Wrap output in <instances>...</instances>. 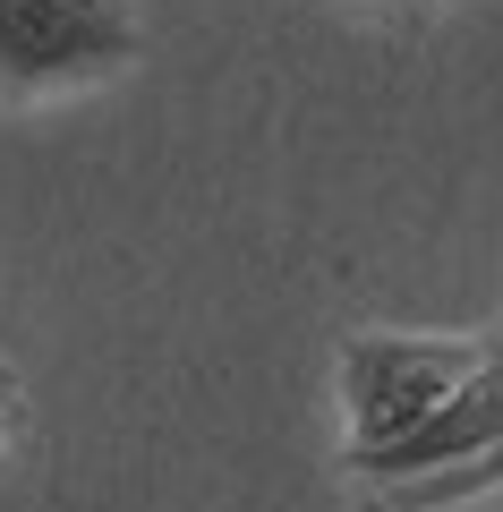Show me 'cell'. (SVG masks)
<instances>
[{
    "label": "cell",
    "instance_id": "1",
    "mask_svg": "<svg viewBox=\"0 0 503 512\" xmlns=\"http://www.w3.org/2000/svg\"><path fill=\"white\" fill-rule=\"evenodd\" d=\"M145 60L128 0H0V103L103 86Z\"/></svg>",
    "mask_w": 503,
    "mask_h": 512
},
{
    "label": "cell",
    "instance_id": "2",
    "mask_svg": "<svg viewBox=\"0 0 503 512\" xmlns=\"http://www.w3.org/2000/svg\"><path fill=\"white\" fill-rule=\"evenodd\" d=\"M486 359V333H393L367 325L342 342V410H350V470L410 436L452 384Z\"/></svg>",
    "mask_w": 503,
    "mask_h": 512
},
{
    "label": "cell",
    "instance_id": "3",
    "mask_svg": "<svg viewBox=\"0 0 503 512\" xmlns=\"http://www.w3.org/2000/svg\"><path fill=\"white\" fill-rule=\"evenodd\" d=\"M495 444H503V333H486V359L452 384L410 436H393L384 453H367L359 478H367V487H384V478H418V470H444V461L495 453Z\"/></svg>",
    "mask_w": 503,
    "mask_h": 512
},
{
    "label": "cell",
    "instance_id": "4",
    "mask_svg": "<svg viewBox=\"0 0 503 512\" xmlns=\"http://www.w3.org/2000/svg\"><path fill=\"white\" fill-rule=\"evenodd\" d=\"M26 436V384H18V367L0 359V453Z\"/></svg>",
    "mask_w": 503,
    "mask_h": 512
}]
</instances>
